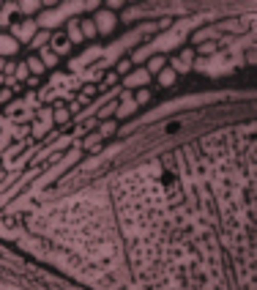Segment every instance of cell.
I'll use <instances>...</instances> for the list:
<instances>
[{
    "label": "cell",
    "mask_w": 257,
    "mask_h": 290,
    "mask_svg": "<svg viewBox=\"0 0 257 290\" xmlns=\"http://www.w3.org/2000/svg\"><path fill=\"white\" fill-rule=\"evenodd\" d=\"M183 38H186V33H181V30H164L162 36H156L154 42H151V50H154V55H162V52H170V50H178V47L183 44Z\"/></svg>",
    "instance_id": "cell-1"
},
{
    "label": "cell",
    "mask_w": 257,
    "mask_h": 290,
    "mask_svg": "<svg viewBox=\"0 0 257 290\" xmlns=\"http://www.w3.org/2000/svg\"><path fill=\"white\" fill-rule=\"evenodd\" d=\"M36 33H38L36 19H19V22H11V30H9V36H11V38H17L19 47H22V44H30Z\"/></svg>",
    "instance_id": "cell-2"
},
{
    "label": "cell",
    "mask_w": 257,
    "mask_h": 290,
    "mask_svg": "<svg viewBox=\"0 0 257 290\" xmlns=\"http://www.w3.org/2000/svg\"><path fill=\"white\" fill-rule=\"evenodd\" d=\"M93 25H96V33H101V36H112L115 33V28H118V17L112 11L107 9H99V11H93Z\"/></svg>",
    "instance_id": "cell-3"
},
{
    "label": "cell",
    "mask_w": 257,
    "mask_h": 290,
    "mask_svg": "<svg viewBox=\"0 0 257 290\" xmlns=\"http://www.w3.org/2000/svg\"><path fill=\"white\" fill-rule=\"evenodd\" d=\"M148 82H151V74L145 71V66L142 69H134V71H128V74L123 77V91H132V88H148Z\"/></svg>",
    "instance_id": "cell-4"
},
{
    "label": "cell",
    "mask_w": 257,
    "mask_h": 290,
    "mask_svg": "<svg viewBox=\"0 0 257 290\" xmlns=\"http://www.w3.org/2000/svg\"><path fill=\"white\" fill-rule=\"evenodd\" d=\"M195 50H181V55H175V58L170 60V69L175 71V74H186V71H191V63H195Z\"/></svg>",
    "instance_id": "cell-5"
},
{
    "label": "cell",
    "mask_w": 257,
    "mask_h": 290,
    "mask_svg": "<svg viewBox=\"0 0 257 290\" xmlns=\"http://www.w3.org/2000/svg\"><path fill=\"white\" fill-rule=\"evenodd\" d=\"M50 50L58 55V58H63V55L71 52V42L66 38V33H63V30H58V33H50Z\"/></svg>",
    "instance_id": "cell-6"
},
{
    "label": "cell",
    "mask_w": 257,
    "mask_h": 290,
    "mask_svg": "<svg viewBox=\"0 0 257 290\" xmlns=\"http://www.w3.org/2000/svg\"><path fill=\"white\" fill-rule=\"evenodd\" d=\"M17 52H19V42H17V38H11L9 33H0V58L9 60Z\"/></svg>",
    "instance_id": "cell-7"
},
{
    "label": "cell",
    "mask_w": 257,
    "mask_h": 290,
    "mask_svg": "<svg viewBox=\"0 0 257 290\" xmlns=\"http://www.w3.org/2000/svg\"><path fill=\"white\" fill-rule=\"evenodd\" d=\"M44 11V0H22L17 3V14H22L25 19H30L33 14H41Z\"/></svg>",
    "instance_id": "cell-8"
},
{
    "label": "cell",
    "mask_w": 257,
    "mask_h": 290,
    "mask_svg": "<svg viewBox=\"0 0 257 290\" xmlns=\"http://www.w3.org/2000/svg\"><path fill=\"white\" fill-rule=\"evenodd\" d=\"M63 33H66V38L71 42V47L85 42V38H82V30H79V19H77V17H71L66 25H63Z\"/></svg>",
    "instance_id": "cell-9"
},
{
    "label": "cell",
    "mask_w": 257,
    "mask_h": 290,
    "mask_svg": "<svg viewBox=\"0 0 257 290\" xmlns=\"http://www.w3.org/2000/svg\"><path fill=\"white\" fill-rule=\"evenodd\" d=\"M52 123H58V126H69L71 123V115H69V110H66L63 101H58L52 107Z\"/></svg>",
    "instance_id": "cell-10"
},
{
    "label": "cell",
    "mask_w": 257,
    "mask_h": 290,
    "mask_svg": "<svg viewBox=\"0 0 257 290\" xmlns=\"http://www.w3.org/2000/svg\"><path fill=\"white\" fill-rule=\"evenodd\" d=\"M164 66H167V58H164V55H151V58L145 60V71H148L151 77H156Z\"/></svg>",
    "instance_id": "cell-11"
},
{
    "label": "cell",
    "mask_w": 257,
    "mask_h": 290,
    "mask_svg": "<svg viewBox=\"0 0 257 290\" xmlns=\"http://www.w3.org/2000/svg\"><path fill=\"white\" fill-rule=\"evenodd\" d=\"M14 14H17V3H3L0 6V28H11Z\"/></svg>",
    "instance_id": "cell-12"
},
{
    "label": "cell",
    "mask_w": 257,
    "mask_h": 290,
    "mask_svg": "<svg viewBox=\"0 0 257 290\" xmlns=\"http://www.w3.org/2000/svg\"><path fill=\"white\" fill-rule=\"evenodd\" d=\"M36 55H38V60L44 63V69H55V66H58V63H60V58H58V55H55V52L50 50V47H44V50H38Z\"/></svg>",
    "instance_id": "cell-13"
},
{
    "label": "cell",
    "mask_w": 257,
    "mask_h": 290,
    "mask_svg": "<svg viewBox=\"0 0 257 290\" xmlns=\"http://www.w3.org/2000/svg\"><path fill=\"white\" fill-rule=\"evenodd\" d=\"M151 55H154L151 44H142V47H137V50L132 52V58H128V60H132V66H137V63H145V60L151 58Z\"/></svg>",
    "instance_id": "cell-14"
},
{
    "label": "cell",
    "mask_w": 257,
    "mask_h": 290,
    "mask_svg": "<svg viewBox=\"0 0 257 290\" xmlns=\"http://www.w3.org/2000/svg\"><path fill=\"white\" fill-rule=\"evenodd\" d=\"M156 77H159V85H162V88H173L175 82H178V74H175V71H173L170 66H164Z\"/></svg>",
    "instance_id": "cell-15"
},
{
    "label": "cell",
    "mask_w": 257,
    "mask_h": 290,
    "mask_svg": "<svg viewBox=\"0 0 257 290\" xmlns=\"http://www.w3.org/2000/svg\"><path fill=\"white\" fill-rule=\"evenodd\" d=\"M96 134H99L101 140H107V137L118 134V123H115V120H101V123L96 126Z\"/></svg>",
    "instance_id": "cell-16"
},
{
    "label": "cell",
    "mask_w": 257,
    "mask_h": 290,
    "mask_svg": "<svg viewBox=\"0 0 257 290\" xmlns=\"http://www.w3.org/2000/svg\"><path fill=\"white\" fill-rule=\"evenodd\" d=\"M28 47H30V50H36V52L44 50V47H50V30H38V33L33 36V42H30Z\"/></svg>",
    "instance_id": "cell-17"
},
{
    "label": "cell",
    "mask_w": 257,
    "mask_h": 290,
    "mask_svg": "<svg viewBox=\"0 0 257 290\" xmlns=\"http://www.w3.org/2000/svg\"><path fill=\"white\" fill-rule=\"evenodd\" d=\"M25 63H28V71L33 77H41V74H47V69H44V63L38 60V55H30V58H25Z\"/></svg>",
    "instance_id": "cell-18"
},
{
    "label": "cell",
    "mask_w": 257,
    "mask_h": 290,
    "mask_svg": "<svg viewBox=\"0 0 257 290\" xmlns=\"http://www.w3.org/2000/svg\"><path fill=\"white\" fill-rule=\"evenodd\" d=\"M216 52H219L216 42H203V44H197V50H195L197 58H200V55H203V58H211V55H216Z\"/></svg>",
    "instance_id": "cell-19"
},
{
    "label": "cell",
    "mask_w": 257,
    "mask_h": 290,
    "mask_svg": "<svg viewBox=\"0 0 257 290\" xmlns=\"http://www.w3.org/2000/svg\"><path fill=\"white\" fill-rule=\"evenodd\" d=\"M79 30H82V38H96V36H99V33H96V25H93L91 17L79 19Z\"/></svg>",
    "instance_id": "cell-20"
},
{
    "label": "cell",
    "mask_w": 257,
    "mask_h": 290,
    "mask_svg": "<svg viewBox=\"0 0 257 290\" xmlns=\"http://www.w3.org/2000/svg\"><path fill=\"white\" fill-rule=\"evenodd\" d=\"M52 126L41 123V120H33V126H30V137H36V140H44V134H50Z\"/></svg>",
    "instance_id": "cell-21"
},
{
    "label": "cell",
    "mask_w": 257,
    "mask_h": 290,
    "mask_svg": "<svg viewBox=\"0 0 257 290\" xmlns=\"http://www.w3.org/2000/svg\"><path fill=\"white\" fill-rule=\"evenodd\" d=\"M36 99H38V104H52L55 101V91H52L50 85H44L41 91L36 93Z\"/></svg>",
    "instance_id": "cell-22"
},
{
    "label": "cell",
    "mask_w": 257,
    "mask_h": 290,
    "mask_svg": "<svg viewBox=\"0 0 257 290\" xmlns=\"http://www.w3.org/2000/svg\"><path fill=\"white\" fill-rule=\"evenodd\" d=\"M128 71H132V60H128V58H120V60L115 63V74H118V77H126Z\"/></svg>",
    "instance_id": "cell-23"
},
{
    "label": "cell",
    "mask_w": 257,
    "mask_h": 290,
    "mask_svg": "<svg viewBox=\"0 0 257 290\" xmlns=\"http://www.w3.org/2000/svg\"><path fill=\"white\" fill-rule=\"evenodd\" d=\"M132 99H134V104H137V107H142V104H148V101H151V91H148V88H140V91L134 93Z\"/></svg>",
    "instance_id": "cell-24"
},
{
    "label": "cell",
    "mask_w": 257,
    "mask_h": 290,
    "mask_svg": "<svg viewBox=\"0 0 257 290\" xmlns=\"http://www.w3.org/2000/svg\"><path fill=\"white\" fill-rule=\"evenodd\" d=\"M77 93H79V96H85V99L91 101L93 96L99 93V85H79V91H77Z\"/></svg>",
    "instance_id": "cell-25"
},
{
    "label": "cell",
    "mask_w": 257,
    "mask_h": 290,
    "mask_svg": "<svg viewBox=\"0 0 257 290\" xmlns=\"http://www.w3.org/2000/svg\"><path fill=\"white\" fill-rule=\"evenodd\" d=\"M101 6H107V11L115 14L118 9H123V6H128V3H123V0H107V3H101Z\"/></svg>",
    "instance_id": "cell-26"
},
{
    "label": "cell",
    "mask_w": 257,
    "mask_h": 290,
    "mask_svg": "<svg viewBox=\"0 0 257 290\" xmlns=\"http://www.w3.org/2000/svg\"><path fill=\"white\" fill-rule=\"evenodd\" d=\"M14 99V93L9 91V88H0V104H9Z\"/></svg>",
    "instance_id": "cell-27"
},
{
    "label": "cell",
    "mask_w": 257,
    "mask_h": 290,
    "mask_svg": "<svg viewBox=\"0 0 257 290\" xmlns=\"http://www.w3.org/2000/svg\"><path fill=\"white\" fill-rule=\"evenodd\" d=\"M25 85H28V88H38V77H33V74H30V77L25 79Z\"/></svg>",
    "instance_id": "cell-28"
},
{
    "label": "cell",
    "mask_w": 257,
    "mask_h": 290,
    "mask_svg": "<svg viewBox=\"0 0 257 290\" xmlns=\"http://www.w3.org/2000/svg\"><path fill=\"white\" fill-rule=\"evenodd\" d=\"M3 66H6V60H3V58H0V74H3Z\"/></svg>",
    "instance_id": "cell-29"
},
{
    "label": "cell",
    "mask_w": 257,
    "mask_h": 290,
    "mask_svg": "<svg viewBox=\"0 0 257 290\" xmlns=\"http://www.w3.org/2000/svg\"><path fill=\"white\" fill-rule=\"evenodd\" d=\"M0 6H3V3H0Z\"/></svg>",
    "instance_id": "cell-30"
}]
</instances>
